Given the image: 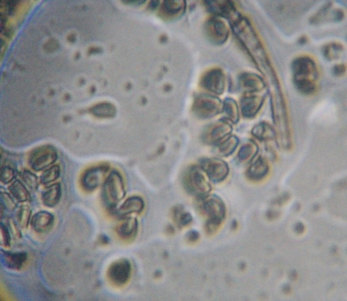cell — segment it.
<instances>
[{"label": "cell", "mask_w": 347, "mask_h": 301, "mask_svg": "<svg viewBox=\"0 0 347 301\" xmlns=\"http://www.w3.org/2000/svg\"><path fill=\"white\" fill-rule=\"evenodd\" d=\"M293 83L300 93L309 95L317 89L319 71L315 61L308 56L295 58L291 64Z\"/></svg>", "instance_id": "obj_1"}, {"label": "cell", "mask_w": 347, "mask_h": 301, "mask_svg": "<svg viewBox=\"0 0 347 301\" xmlns=\"http://www.w3.org/2000/svg\"><path fill=\"white\" fill-rule=\"evenodd\" d=\"M197 205L201 213L207 217L205 227L206 232L208 234L215 233L226 216L224 202L219 196L208 194L197 198Z\"/></svg>", "instance_id": "obj_2"}, {"label": "cell", "mask_w": 347, "mask_h": 301, "mask_svg": "<svg viewBox=\"0 0 347 301\" xmlns=\"http://www.w3.org/2000/svg\"><path fill=\"white\" fill-rule=\"evenodd\" d=\"M123 179L117 171L109 173L102 186L101 191L102 202L111 214L116 209L118 202L125 195Z\"/></svg>", "instance_id": "obj_3"}, {"label": "cell", "mask_w": 347, "mask_h": 301, "mask_svg": "<svg viewBox=\"0 0 347 301\" xmlns=\"http://www.w3.org/2000/svg\"><path fill=\"white\" fill-rule=\"evenodd\" d=\"M209 180L199 165H193L186 171L183 182L188 193L199 198L209 194L211 190Z\"/></svg>", "instance_id": "obj_4"}, {"label": "cell", "mask_w": 347, "mask_h": 301, "mask_svg": "<svg viewBox=\"0 0 347 301\" xmlns=\"http://www.w3.org/2000/svg\"><path fill=\"white\" fill-rule=\"evenodd\" d=\"M58 158L56 148L46 144L34 149L29 154L28 163L32 170L39 172L53 164Z\"/></svg>", "instance_id": "obj_5"}, {"label": "cell", "mask_w": 347, "mask_h": 301, "mask_svg": "<svg viewBox=\"0 0 347 301\" xmlns=\"http://www.w3.org/2000/svg\"><path fill=\"white\" fill-rule=\"evenodd\" d=\"M222 105L217 97L209 94H200L195 98L193 110L198 118L206 119L213 117L222 111Z\"/></svg>", "instance_id": "obj_6"}, {"label": "cell", "mask_w": 347, "mask_h": 301, "mask_svg": "<svg viewBox=\"0 0 347 301\" xmlns=\"http://www.w3.org/2000/svg\"><path fill=\"white\" fill-rule=\"evenodd\" d=\"M132 273L130 262L123 258L111 263L107 270V278L115 286L120 287L126 285L130 280Z\"/></svg>", "instance_id": "obj_7"}, {"label": "cell", "mask_w": 347, "mask_h": 301, "mask_svg": "<svg viewBox=\"0 0 347 301\" xmlns=\"http://www.w3.org/2000/svg\"><path fill=\"white\" fill-rule=\"evenodd\" d=\"M199 166L209 179L214 182H220L227 177L229 169L224 160L217 158L206 157L200 159Z\"/></svg>", "instance_id": "obj_8"}, {"label": "cell", "mask_w": 347, "mask_h": 301, "mask_svg": "<svg viewBox=\"0 0 347 301\" xmlns=\"http://www.w3.org/2000/svg\"><path fill=\"white\" fill-rule=\"evenodd\" d=\"M205 35L209 41L217 45L223 43L227 39L229 31L225 22L217 17L208 19L204 25Z\"/></svg>", "instance_id": "obj_9"}, {"label": "cell", "mask_w": 347, "mask_h": 301, "mask_svg": "<svg viewBox=\"0 0 347 301\" xmlns=\"http://www.w3.org/2000/svg\"><path fill=\"white\" fill-rule=\"evenodd\" d=\"M201 86L217 95L223 93L225 88V77L222 70L218 68L210 69L201 78Z\"/></svg>", "instance_id": "obj_10"}, {"label": "cell", "mask_w": 347, "mask_h": 301, "mask_svg": "<svg viewBox=\"0 0 347 301\" xmlns=\"http://www.w3.org/2000/svg\"><path fill=\"white\" fill-rule=\"evenodd\" d=\"M232 127L226 120H221L207 127L202 134L203 141L208 144L217 145L230 135Z\"/></svg>", "instance_id": "obj_11"}, {"label": "cell", "mask_w": 347, "mask_h": 301, "mask_svg": "<svg viewBox=\"0 0 347 301\" xmlns=\"http://www.w3.org/2000/svg\"><path fill=\"white\" fill-rule=\"evenodd\" d=\"M108 170V166L106 164L96 165L87 169L81 178L83 189L87 192L94 191L99 186Z\"/></svg>", "instance_id": "obj_12"}, {"label": "cell", "mask_w": 347, "mask_h": 301, "mask_svg": "<svg viewBox=\"0 0 347 301\" xmlns=\"http://www.w3.org/2000/svg\"><path fill=\"white\" fill-rule=\"evenodd\" d=\"M264 97L253 93H246L241 99L240 106L241 113L243 117L252 118L261 108Z\"/></svg>", "instance_id": "obj_13"}, {"label": "cell", "mask_w": 347, "mask_h": 301, "mask_svg": "<svg viewBox=\"0 0 347 301\" xmlns=\"http://www.w3.org/2000/svg\"><path fill=\"white\" fill-rule=\"evenodd\" d=\"M145 203L142 198L139 196L128 197L118 208H116L112 215L121 219L129 217L133 214H140L144 210Z\"/></svg>", "instance_id": "obj_14"}, {"label": "cell", "mask_w": 347, "mask_h": 301, "mask_svg": "<svg viewBox=\"0 0 347 301\" xmlns=\"http://www.w3.org/2000/svg\"><path fill=\"white\" fill-rule=\"evenodd\" d=\"M239 86L245 94L254 93L262 90L265 84L262 79L256 74L245 72L239 77Z\"/></svg>", "instance_id": "obj_15"}, {"label": "cell", "mask_w": 347, "mask_h": 301, "mask_svg": "<svg viewBox=\"0 0 347 301\" xmlns=\"http://www.w3.org/2000/svg\"><path fill=\"white\" fill-rule=\"evenodd\" d=\"M54 224V216L47 211H40L34 214L30 220L32 228L37 233H48Z\"/></svg>", "instance_id": "obj_16"}, {"label": "cell", "mask_w": 347, "mask_h": 301, "mask_svg": "<svg viewBox=\"0 0 347 301\" xmlns=\"http://www.w3.org/2000/svg\"><path fill=\"white\" fill-rule=\"evenodd\" d=\"M0 251L1 262L9 269L20 270L27 260V255L25 252H11L3 249Z\"/></svg>", "instance_id": "obj_17"}, {"label": "cell", "mask_w": 347, "mask_h": 301, "mask_svg": "<svg viewBox=\"0 0 347 301\" xmlns=\"http://www.w3.org/2000/svg\"><path fill=\"white\" fill-rule=\"evenodd\" d=\"M116 227L118 236L122 240L130 241L134 239L138 230V222L136 218L130 216L122 219Z\"/></svg>", "instance_id": "obj_18"}, {"label": "cell", "mask_w": 347, "mask_h": 301, "mask_svg": "<svg viewBox=\"0 0 347 301\" xmlns=\"http://www.w3.org/2000/svg\"><path fill=\"white\" fill-rule=\"evenodd\" d=\"M269 166L266 159L261 156L258 157L248 168L247 178L252 181L262 179L268 173Z\"/></svg>", "instance_id": "obj_19"}, {"label": "cell", "mask_w": 347, "mask_h": 301, "mask_svg": "<svg viewBox=\"0 0 347 301\" xmlns=\"http://www.w3.org/2000/svg\"><path fill=\"white\" fill-rule=\"evenodd\" d=\"M205 4L210 12L224 17H230L236 12L233 3L228 0H207Z\"/></svg>", "instance_id": "obj_20"}, {"label": "cell", "mask_w": 347, "mask_h": 301, "mask_svg": "<svg viewBox=\"0 0 347 301\" xmlns=\"http://www.w3.org/2000/svg\"><path fill=\"white\" fill-rule=\"evenodd\" d=\"M62 194L61 184L60 183L52 184L43 191L41 195L42 202L47 207H54L60 202Z\"/></svg>", "instance_id": "obj_21"}, {"label": "cell", "mask_w": 347, "mask_h": 301, "mask_svg": "<svg viewBox=\"0 0 347 301\" xmlns=\"http://www.w3.org/2000/svg\"><path fill=\"white\" fill-rule=\"evenodd\" d=\"M332 3L328 2L323 5L309 19V22L313 25H318L328 20L334 22L335 9L331 10Z\"/></svg>", "instance_id": "obj_22"}, {"label": "cell", "mask_w": 347, "mask_h": 301, "mask_svg": "<svg viewBox=\"0 0 347 301\" xmlns=\"http://www.w3.org/2000/svg\"><path fill=\"white\" fill-rule=\"evenodd\" d=\"M239 143L236 136L229 135L216 145L217 151L220 156H228L234 152Z\"/></svg>", "instance_id": "obj_23"}, {"label": "cell", "mask_w": 347, "mask_h": 301, "mask_svg": "<svg viewBox=\"0 0 347 301\" xmlns=\"http://www.w3.org/2000/svg\"><path fill=\"white\" fill-rule=\"evenodd\" d=\"M251 133L255 138L261 141L272 140L276 136V132L273 128L264 122L256 125L252 129Z\"/></svg>", "instance_id": "obj_24"}, {"label": "cell", "mask_w": 347, "mask_h": 301, "mask_svg": "<svg viewBox=\"0 0 347 301\" xmlns=\"http://www.w3.org/2000/svg\"><path fill=\"white\" fill-rule=\"evenodd\" d=\"M222 111L225 115V120L236 124L239 120V111L235 101L226 98L222 104Z\"/></svg>", "instance_id": "obj_25"}, {"label": "cell", "mask_w": 347, "mask_h": 301, "mask_svg": "<svg viewBox=\"0 0 347 301\" xmlns=\"http://www.w3.org/2000/svg\"><path fill=\"white\" fill-rule=\"evenodd\" d=\"M9 191L18 202H24L29 200V193L25 185L19 180L14 181L9 187Z\"/></svg>", "instance_id": "obj_26"}, {"label": "cell", "mask_w": 347, "mask_h": 301, "mask_svg": "<svg viewBox=\"0 0 347 301\" xmlns=\"http://www.w3.org/2000/svg\"><path fill=\"white\" fill-rule=\"evenodd\" d=\"M344 51L342 44L338 42H331L323 45L322 53L324 57L328 61H333L338 59Z\"/></svg>", "instance_id": "obj_27"}, {"label": "cell", "mask_w": 347, "mask_h": 301, "mask_svg": "<svg viewBox=\"0 0 347 301\" xmlns=\"http://www.w3.org/2000/svg\"><path fill=\"white\" fill-rule=\"evenodd\" d=\"M258 151L257 145L252 142L245 143L239 149L238 158L241 162H249L256 156Z\"/></svg>", "instance_id": "obj_28"}, {"label": "cell", "mask_w": 347, "mask_h": 301, "mask_svg": "<svg viewBox=\"0 0 347 301\" xmlns=\"http://www.w3.org/2000/svg\"><path fill=\"white\" fill-rule=\"evenodd\" d=\"M61 175V169L59 165H53L45 170L40 177V182L47 185L57 180Z\"/></svg>", "instance_id": "obj_29"}, {"label": "cell", "mask_w": 347, "mask_h": 301, "mask_svg": "<svg viewBox=\"0 0 347 301\" xmlns=\"http://www.w3.org/2000/svg\"><path fill=\"white\" fill-rule=\"evenodd\" d=\"M31 209L26 205H23L19 208L17 213V219L22 228H27L31 219Z\"/></svg>", "instance_id": "obj_30"}, {"label": "cell", "mask_w": 347, "mask_h": 301, "mask_svg": "<svg viewBox=\"0 0 347 301\" xmlns=\"http://www.w3.org/2000/svg\"><path fill=\"white\" fill-rule=\"evenodd\" d=\"M184 6V3L181 1L168 0L163 2L162 9L167 16H173L182 11Z\"/></svg>", "instance_id": "obj_31"}, {"label": "cell", "mask_w": 347, "mask_h": 301, "mask_svg": "<svg viewBox=\"0 0 347 301\" xmlns=\"http://www.w3.org/2000/svg\"><path fill=\"white\" fill-rule=\"evenodd\" d=\"M114 108L110 104L103 103L95 106L92 108L91 112L98 117H110L114 113Z\"/></svg>", "instance_id": "obj_32"}, {"label": "cell", "mask_w": 347, "mask_h": 301, "mask_svg": "<svg viewBox=\"0 0 347 301\" xmlns=\"http://www.w3.org/2000/svg\"><path fill=\"white\" fill-rule=\"evenodd\" d=\"M21 177L25 184L32 190H37L39 182L37 176L28 170H24L20 173Z\"/></svg>", "instance_id": "obj_33"}, {"label": "cell", "mask_w": 347, "mask_h": 301, "mask_svg": "<svg viewBox=\"0 0 347 301\" xmlns=\"http://www.w3.org/2000/svg\"><path fill=\"white\" fill-rule=\"evenodd\" d=\"M16 171L12 167L3 166L0 169V181L4 184H7L12 182L16 177Z\"/></svg>", "instance_id": "obj_34"}, {"label": "cell", "mask_w": 347, "mask_h": 301, "mask_svg": "<svg viewBox=\"0 0 347 301\" xmlns=\"http://www.w3.org/2000/svg\"><path fill=\"white\" fill-rule=\"evenodd\" d=\"M174 220L180 226H184L188 224L191 220L189 214L186 213L181 208H176L173 212Z\"/></svg>", "instance_id": "obj_35"}, {"label": "cell", "mask_w": 347, "mask_h": 301, "mask_svg": "<svg viewBox=\"0 0 347 301\" xmlns=\"http://www.w3.org/2000/svg\"><path fill=\"white\" fill-rule=\"evenodd\" d=\"M0 205L1 208L10 211H13L17 207L16 203L10 194L2 192L0 193Z\"/></svg>", "instance_id": "obj_36"}, {"label": "cell", "mask_w": 347, "mask_h": 301, "mask_svg": "<svg viewBox=\"0 0 347 301\" xmlns=\"http://www.w3.org/2000/svg\"><path fill=\"white\" fill-rule=\"evenodd\" d=\"M1 244L4 247L10 246L11 236L9 228L3 223L0 224Z\"/></svg>", "instance_id": "obj_37"}, {"label": "cell", "mask_w": 347, "mask_h": 301, "mask_svg": "<svg viewBox=\"0 0 347 301\" xmlns=\"http://www.w3.org/2000/svg\"><path fill=\"white\" fill-rule=\"evenodd\" d=\"M346 65L344 64H335L332 69V73L335 76H342L346 72Z\"/></svg>", "instance_id": "obj_38"}, {"label": "cell", "mask_w": 347, "mask_h": 301, "mask_svg": "<svg viewBox=\"0 0 347 301\" xmlns=\"http://www.w3.org/2000/svg\"><path fill=\"white\" fill-rule=\"evenodd\" d=\"M8 224L9 225V230H11V233L15 237L17 238H20L22 237L21 233L17 226L16 223L12 219H9L8 220Z\"/></svg>", "instance_id": "obj_39"}, {"label": "cell", "mask_w": 347, "mask_h": 301, "mask_svg": "<svg viewBox=\"0 0 347 301\" xmlns=\"http://www.w3.org/2000/svg\"><path fill=\"white\" fill-rule=\"evenodd\" d=\"M308 41V39L307 36L305 35H303L299 38L298 40V43L301 45H304L307 43Z\"/></svg>", "instance_id": "obj_40"}, {"label": "cell", "mask_w": 347, "mask_h": 301, "mask_svg": "<svg viewBox=\"0 0 347 301\" xmlns=\"http://www.w3.org/2000/svg\"><path fill=\"white\" fill-rule=\"evenodd\" d=\"M295 229L297 233H301L304 231V226L302 223H298L295 226Z\"/></svg>", "instance_id": "obj_41"}, {"label": "cell", "mask_w": 347, "mask_h": 301, "mask_svg": "<svg viewBox=\"0 0 347 301\" xmlns=\"http://www.w3.org/2000/svg\"><path fill=\"white\" fill-rule=\"evenodd\" d=\"M100 241L102 244H106L108 243V239L107 237L103 235L100 237Z\"/></svg>", "instance_id": "obj_42"}, {"label": "cell", "mask_w": 347, "mask_h": 301, "mask_svg": "<svg viewBox=\"0 0 347 301\" xmlns=\"http://www.w3.org/2000/svg\"><path fill=\"white\" fill-rule=\"evenodd\" d=\"M283 290L284 292L287 293L290 291V287L288 285H285L283 287Z\"/></svg>", "instance_id": "obj_43"}]
</instances>
